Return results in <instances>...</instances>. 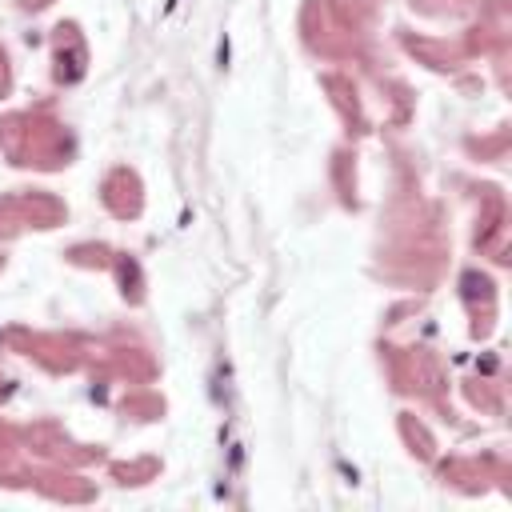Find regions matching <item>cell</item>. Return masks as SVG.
<instances>
[{
    "label": "cell",
    "mask_w": 512,
    "mask_h": 512,
    "mask_svg": "<svg viewBox=\"0 0 512 512\" xmlns=\"http://www.w3.org/2000/svg\"><path fill=\"white\" fill-rule=\"evenodd\" d=\"M168 8H176V0H168Z\"/></svg>",
    "instance_id": "6da1fadb"
}]
</instances>
